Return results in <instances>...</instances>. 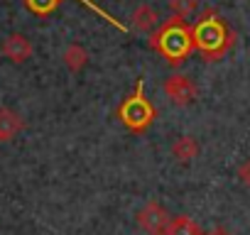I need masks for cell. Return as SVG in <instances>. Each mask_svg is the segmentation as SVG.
Masks as SVG:
<instances>
[{
  "label": "cell",
  "mask_w": 250,
  "mask_h": 235,
  "mask_svg": "<svg viewBox=\"0 0 250 235\" xmlns=\"http://www.w3.org/2000/svg\"><path fill=\"white\" fill-rule=\"evenodd\" d=\"M150 47L157 54H162L167 64L179 66L196 49L194 47V30L187 25V20H179L172 15L169 20H165L155 30V35L150 37Z\"/></svg>",
  "instance_id": "1"
},
{
  "label": "cell",
  "mask_w": 250,
  "mask_h": 235,
  "mask_svg": "<svg viewBox=\"0 0 250 235\" xmlns=\"http://www.w3.org/2000/svg\"><path fill=\"white\" fill-rule=\"evenodd\" d=\"M191 30H194V47L201 52L206 61H218L221 57L230 52L235 42V35L228 30V25L221 20L216 10L201 13Z\"/></svg>",
  "instance_id": "2"
},
{
  "label": "cell",
  "mask_w": 250,
  "mask_h": 235,
  "mask_svg": "<svg viewBox=\"0 0 250 235\" xmlns=\"http://www.w3.org/2000/svg\"><path fill=\"white\" fill-rule=\"evenodd\" d=\"M115 115H118V120L123 123V128L135 133V135H143V133L150 130V125L155 123V118H157V108L145 96V81H138L135 91L128 98H123V103L118 105Z\"/></svg>",
  "instance_id": "3"
},
{
  "label": "cell",
  "mask_w": 250,
  "mask_h": 235,
  "mask_svg": "<svg viewBox=\"0 0 250 235\" xmlns=\"http://www.w3.org/2000/svg\"><path fill=\"white\" fill-rule=\"evenodd\" d=\"M162 88H165V96L169 98V103H172V105H179V108L194 103L196 96H199L196 83H194L187 74H172V76H167Z\"/></svg>",
  "instance_id": "4"
},
{
  "label": "cell",
  "mask_w": 250,
  "mask_h": 235,
  "mask_svg": "<svg viewBox=\"0 0 250 235\" xmlns=\"http://www.w3.org/2000/svg\"><path fill=\"white\" fill-rule=\"evenodd\" d=\"M169 220H172L169 213H167L165 206L157 203V201H147V203L138 211V225H140L143 230H147L150 235H162V233L167 230Z\"/></svg>",
  "instance_id": "5"
},
{
  "label": "cell",
  "mask_w": 250,
  "mask_h": 235,
  "mask_svg": "<svg viewBox=\"0 0 250 235\" xmlns=\"http://www.w3.org/2000/svg\"><path fill=\"white\" fill-rule=\"evenodd\" d=\"M3 54L15 61V64H22L32 57V44L25 35H10L5 42H3Z\"/></svg>",
  "instance_id": "6"
},
{
  "label": "cell",
  "mask_w": 250,
  "mask_h": 235,
  "mask_svg": "<svg viewBox=\"0 0 250 235\" xmlns=\"http://www.w3.org/2000/svg\"><path fill=\"white\" fill-rule=\"evenodd\" d=\"M130 25H133V30L147 35V32H155L162 22H160L157 8H152V5H140V8H135V13H133V18H130Z\"/></svg>",
  "instance_id": "7"
},
{
  "label": "cell",
  "mask_w": 250,
  "mask_h": 235,
  "mask_svg": "<svg viewBox=\"0 0 250 235\" xmlns=\"http://www.w3.org/2000/svg\"><path fill=\"white\" fill-rule=\"evenodd\" d=\"M64 64H66V69L71 71V74H79V71H83L86 69V64H88V52H86V47L83 44H79V42H71L66 49H64Z\"/></svg>",
  "instance_id": "8"
},
{
  "label": "cell",
  "mask_w": 250,
  "mask_h": 235,
  "mask_svg": "<svg viewBox=\"0 0 250 235\" xmlns=\"http://www.w3.org/2000/svg\"><path fill=\"white\" fill-rule=\"evenodd\" d=\"M169 152H172V157H174L177 162L187 164V162H191V159L199 157V142H196L191 135H182L179 140H174V145H172Z\"/></svg>",
  "instance_id": "9"
},
{
  "label": "cell",
  "mask_w": 250,
  "mask_h": 235,
  "mask_svg": "<svg viewBox=\"0 0 250 235\" xmlns=\"http://www.w3.org/2000/svg\"><path fill=\"white\" fill-rule=\"evenodd\" d=\"M20 130H22V118H20L15 110H8V108L0 110V140L8 142V140H13Z\"/></svg>",
  "instance_id": "10"
},
{
  "label": "cell",
  "mask_w": 250,
  "mask_h": 235,
  "mask_svg": "<svg viewBox=\"0 0 250 235\" xmlns=\"http://www.w3.org/2000/svg\"><path fill=\"white\" fill-rule=\"evenodd\" d=\"M165 235H206V233L201 230V225H199L194 218H189V215H177V218L169 220Z\"/></svg>",
  "instance_id": "11"
},
{
  "label": "cell",
  "mask_w": 250,
  "mask_h": 235,
  "mask_svg": "<svg viewBox=\"0 0 250 235\" xmlns=\"http://www.w3.org/2000/svg\"><path fill=\"white\" fill-rule=\"evenodd\" d=\"M199 8V0H169V10L179 20H189Z\"/></svg>",
  "instance_id": "12"
},
{
  "label": "cell",
  "mask_w": 250,
  "mask_h": 235,
  "mask_svg": "<svg viewBox=\"0 0 250 235\" xmlns=\"http://www.w3.org/2000/svg\"><path fill=\"white\" fill-rule=\"evenodd\" d=\"M62 0H25V5L35 13V15H49Z\"/></svg>",
  "instance_id": "13"
},
{
  "label": "cell",
  "mask_w": 250,
  "mask_h": 235,
  "mask_svg": "<svg viewBox=\"0 0 250 235\" xmlns=\"http://www.w3.org/2000/svg\"><path fill=\"white\" fill-rule=\"evenodd\" d=\"M235 176H238V181H240V184L250 186V159H245V162H240V164H238Z\"/></svg>",
  "instance_id": "14"
},
{
  "label": "cell",
  "mask_w": 250,
  "mask_h": 235,
  "mask_svg": "<svg viewBox=\"0 0 250 235\" xmlns=\"http://www.w3.org/2000/svg\"><path fill=\"white\" fill-rule=\"evenodd\" d=\"M206 235H233L230 230H226V228H213L211 233H206Z\"/></svg>",
  "instance_id": "15"
},
{
  "label": "cell",
  "mask_w": 250,
  "mask_h": 235,
  "mask_svg": "<svg viewBox=\"0 0 250 235\" xmlns=\"http://www.w3.org/2000/svg\"><path fill=\"white\" fill-rule=\"evenodd\" d=\"M0 145H3V140H0Z\"/></svg>",
  "instance_id": "16"
}]
</instances>
